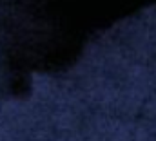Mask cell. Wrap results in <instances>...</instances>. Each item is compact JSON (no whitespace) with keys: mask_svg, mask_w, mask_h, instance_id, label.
<instances>
[{"mask_svg":"<svg viewBox=\"0 0 156 141\" xmlns=\"http://www.w3.org/2000/svg\"><path fill=\"white\" fill-rule=\"evenodd\" d=\"M40 141H156V5L98 33L56 72Z\"/></svg>","mask_w":156,"mask_h":141,"instance_id":"1","label":"cell"}]
</instances>
